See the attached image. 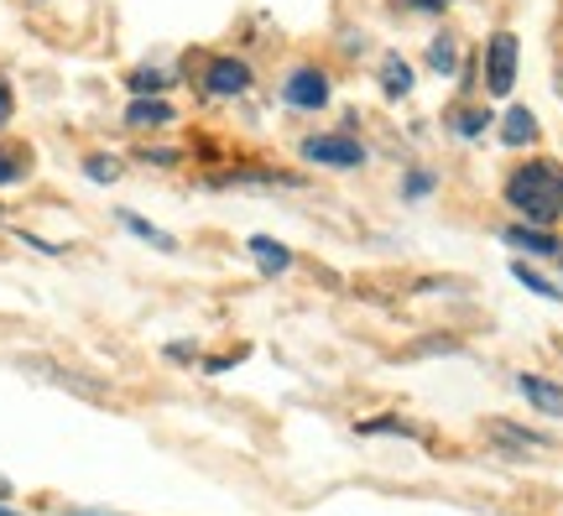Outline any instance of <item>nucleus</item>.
Returning <instances> with one entry per match:
<instances>
[{
  "label": "nucleus",
  "instance_id": "423d86ee",
  "mask_svg": "<svg viewBox=\"0 0 563 516\" xmlns=\"http://www.w3.org/2000/svg\"><path fill=\"white\" fill-rule=\"evenodd\" d=\"M282 100L292 110H323L329 105V74L323 68H292L282 79Z\"/></svg>",
  "mask_w": 563,
  "mask_h": 516
},
{
  "label": "nucleus",
  "instance_id": "a878e982",
  "mask_svg": "<svg viewBox=\"0 0 563 516\" xmlns=\"http://www.w3.org/2000/svg\"><path fill=\"white\" fill-rule=\"evenodd\" d=\"M449 6H454V0H407V11H422V17H439Z\"/></svg>",
  "mask_w": 563,
  "mask_h": 516
},
{
  "label": "nucleus",
  "instance_id": "b1692460",
  "mask_svg": "<svg viewBox=\"0 0 563 516\" xmlns=\"http://www.w3.org/2000/svg\"><path fill=\"white\" fill-rule=\"evenodd\" d=\"M11 116H16V89H11V79H0V131L11 125Z\"/></svg>",
  "mask_w": 563,
  "mask_h": 516
},
{
  "label": "nucleus",
  "instance_id": "a211bd4d",
  "mask_svg": "<svg viewBox=\"0 0 563 516\" xmlns=\"http://www.w3.org/2000/svg\"><path fill=\"white\" fill-rule=\"evenodd\" d=\"M449 125L460 131V136H485V125H490V110H481V105H460L454 116H449Z\"/></svg>",
  "mask_w": 563,
  "mask_h": 516
},
{
  "label": "nucleus",
  "instance_id": "2eb2a0df",
  "mask_svg": "<svg viewBox=\"0 0 563 516\" xmlns=\"http://www.w3.org/2000/svg\"><path fill=\"white\" fill-rule=\"evenodd\" d=\"M178 84V74H167V68H131L125 74V89L131 95H167Z\"/></svg>",
  "mask_w": 563,
  "mask_h": 516
},
{
  "label": "nucleus",
  "instance_id": "cd10ccee",
  "mask_svg": "<svg viewBox=\"0 0 563 516\" xmlns=\"http://www.w3.org/2000/svg\"><path fill=\"white\" fill-rule=\"evenodd\" d=\"M194 355H199L194 344H167V360H194Z\"/></svg>",
  "mask_w": 563,
  "mask_h": 516
},
{
  "label": "nucleus",
  "instance_id": "f03ea898",
  "mask_svg": "<svg viewBox=\"0 0 563 516\" xmlns=\"http://www.w3.org/2000/svg\"><path fill=\"white\" fill-rule=\"evenodd\" d=\"M256 84V74H251V63L235 58V53H220V58L203 63L199 74V89L209 95V100H235V95H245Z\"/></svg>",
  "mask_w": 563,
  "mask_h": 516
},
{
  "label": "nucleus",
  "instance_id": "1a4fd4ad",
  "mask_svg": "<svg viewBox=\"0 0 563 516\" xmlns=\"http://www.w3.org/2000/svg\"><path fill=\"white\" fill-rule=\"evenodd\" d=\"M245 251H251V261H256V272H262V277H282V272H292V251L277 245L272 235H251L245 240Z\"/></svg>",
  "mask_w": 563,
  "mask_h": 516
},
{
  "label": "nucleus",
  "instance_id": "dca6fc26",
  "mask_svg": "<svg viewBox=\"0 0 563 516\" xmlns=\"http://www.w3.org/2000/svg\"><path fill=\"white\" fill-rule=\"evenodd\" d=\"M428 68L433 74H460V42H454V32H439L428 42Z\"/></svg>",
  "mask_w": 563,
  "mask_h": 516
},
{
  "label": "nucleus",
  "instance_id": "c756f323",
  "mask_svg": "<svg viewBox=\"0 0 563 516\" xmlns=\"http://www.w3.org/2000/svg\"><path fill=\"white\" fill-rule=\"evenodd\" d=\"M559 261H563V245H559Z\"/></svg>",
  "mask_w": 563,
  "mask_h": 516
},
{
  "label": "nucleus",
  "instance_id": "f8f14e48",
  "mask_svg": "<svg viewBox=\"0 0 563 516\" xmlns=\"http://www.w3.org/2000/svg\"><path fill=\"white\" fill-rule=\"evenodd\" d=\"M501 240H511V245H517V251H532V256H559V240L548 235L543 224H511V230H506Z\"/></svg>",
  "mask_w": 563,
  "mask_h": 516
},
{
  "label": "nucleus",
  "instance_id": "aec40b11",
  "mask_svg": "<svg viewBox=\"0 0 563 516\" xmlns=\"http://www.w3.org/2000/svg\"><path fill=\"white\" fill-rule=\"evenodd\" d=\"M26 173H32V157H26V152H11V146H0V188H16Z\"/></svg>",
  "mask_w": 563,
  "mask_h": 516
},
{
  "label": "nucleus",
  "instance_id": "20e7f679",
  "mask_svg": "<svg viewBox=\"0 0 563 516\" xmlns=\"http://www.w3.org/2000/svg\"><path fill=\"white\" fill-rule=\"evenodd\" d=\"M517 32H496V37L485 42V89L501 100L517 89Z\"/></svg>",
  "mask_w": 563,
  "mask_h": 516
},
{
  "label": "nucleus",
  "instance_id": "4be33fe9",
  "mask_svg": "<svg viewBox=\"0 0 563 516\" xmlns=\"http://www.w3.org/2000/svg\"><path fill=\"white\" fill-rule=\"evenodd\" d=\"M136 162H146V167H178L183 152H178V146H141Z\"/></svg>",
  "mask_w": 563,
  "mask_h": 516
},
{
  "label": "nucleus",
  "instance_id": "39448f33",
  "mask_svg": "<svg viewBox=\"0 0 563 516\" xmlns=\"http://www.w3.org/2000/svg\"><path fill=\"white\" fill-rule=\"evenodd\" d=\"M302 157L319 162V167H361L365 162V146L350 131H323V136H308L302 141Z\"/></svg>",
  "mask_w": 563,
  "mask_h": 516
},
{
  "label": "nucleus",
  "instance_id": "c85d7f7f",
  "mask_svg": "<svg viewBox=\"0 0 563 516\" xmlns=\"http://www.w3.org/2000/svg\"><path fill=\"white\" fill-rule=\"evenodd\" d=\"M0 516H21V512H11V506H5V501H0Z\"/></svg>",
  "mask_w": 563,
  "mask_h": 516
},
{
  "label": "nucleus",
  "instance_id": "9d476101",
  "mask_svg": "<svg viewBox=\"0 0 563 516\" xmlns=\"http://www.w3.org/2000/svg\"><path fill=\"white\" fill-rule=\"evenodd\" d=\"M517 392H522L538 413L548 417H563V386L559 381H543V376H517Z\"/></svg>",
  "mask_w": 563,
  "mask_h": 516
},
{
  "label": "nucleus",
  "instance_id": "0eeeda50",
  "mask_svg": "<svg viewBox=\"0 0 563 516\" xmlns=\"http://www.w3.org/2000/svg\"><path fill=\"white\" fill-rule=\"evenodd\" d=\"M125 125L131 131H162V125H173L178 120V110L162 100V95H131V105H125Z\"/></svg>",
  "mask_w": 563,
  "mask_h": 516
},
{
  "label": "nucleus",
  "instance_id": "5701e85b",
  "mask_svg": "<svg viewBox=\"0 0 563 516\" xmlns=\"http://www.w3.org/2000/svg\"><path fill=\"white\" fill-rule=\"evenodd\" d=\"M402 194H407V199H422V194H433V173H407Z\"/></svg>",
  "mask_w": 563,
  "mask_h": 516
},
{
  "label": "nucleus",
  "instance_id": "2f4dec72",
  "mask_svg": "<svg viewBox=\"0 0 563 516\" xmlns=\"http://www.w3.org/2000/svg\"><path fill=\"white\" fill-rule=\"evenodd\" d=\"M32 6H42V0H32Z\"/></svg>",
  "mask_w": 563,
  "mask_h": 516
},
{
  "label": "nucleus",
  "instance_id": "ddd939ff",
  "mask_svg": "<svg viewBox=\"0 0 563 516\" xmlns=\"http://www.w3.org/2000/svg\"><path fill=\"white\" fill-rule=\"evenodd\" d=\"M501 141L506 146H532V141H538V116L522 110V105H511L501 116Z\"/></svg>",
  "mask_w": 563,
  "mask_h": 516
},
{
  "label": "nucleus",
  "instance_id": "7ed1b4c3",
  "mask_svg": "<svg viewBox=\"0 0 563 516\" xmlns=\"http://www.w3.org/2000/svg\"><path fill=\"white\" fill-rule=\"evenodd\" d=\"M16 365L26 371V376L53 381V386H63V392H74V397H89V402L110 397V386H104L100 376H79V371H68V365H58V360H47V355H21Z\"/></svg>",
  "mask_w": 563,
  "mask_h": 516
},
{
  "label": "nucleus",
  "instance_id": "393cba45",
  "mask_svg": "<svg viewBox=\"0 0 563 516\" xmlns=\"http://www.w3.org/2000/svg\"><path fill=\"white\" fill-rule=\"evenodd\" d=\"M21 245H32V251H42V256H63V245L58 240H42V235H26V230H16Z\"/></svg>",
  "mask_w": 563,
  "mask_h": 516
},
{
  "label": "nucleus",
  "instance_id": "9b49d317",
  "mask_svg": "<svg viewBox=\"0 0 563 516\" xmlns=\"http://www.w3.org/2000/svg\"><path fill=\"white\" fill-rule=\"evenodd\" d=\"M115 219H121V230H131V235H136V240H146L152 251H167V256L178 251V240L167 235L162 224H152V219H141L136 209H115Z\"/></svg>",
  "mask_w": 563,
  "mask_h": 516
},
{
  "label": "nucleus",
  "instance_id": "7c9ffc66",
  "mask_svg": "<svg viewBox=\"0 0 563 516\" xmlns=\"http://www.w3.org/2000/svg\"><path fill=\"white\" fill-rule=\"evenodd\" d=\"M0 215H5V204H0Z\"/></svg>",
  "mask_w": 563,
  "mask_h": 516
},
{
  "label": "nucleus",
  "instance_id": "f257e3e1",
  "mask_svg": "<svg viewBox=\"0 0 563 516\" xmlns=\"http://www.w3.org/2000/svg\"><path fill=\"white\" fill-rule=\"evenodd\" d=\"M506 204L527 224H553L563 215V167L559 162H522L506 178Z\"/></svg>",
  "mask_w": 563,
  "mask_h": 516
},
{
  "label": "nucleus",
  "instance_id": "f3484780",
  "mask_svg": "<svg viewBox=\"0 0 563 516\" xmlns=\"http://www.w3.org/2000/svg\"><path fill=\"white\" fill-rule=\"evenodd\" d=\"M84 178L110 188V183H121V162L110 157V152H89V157H84Z\"/></svg>",
  "mask_w": 563,
  "mask_h": 516
},
{
  "label": "nucleus",
  "instance_id": "bb28decb",
  "mask_svg": "<svg viewBox=\"0 0 563 516\" xmlns=\"http://www.w3.org/2000/svg\"><path fill=\"white\" fill-rule=\"evenodd\" d=\"M58 516H121V512H100V506H63Z\"/></svg>",
  "mask_w": 563,
  "mask_h": 516
},
{
  "label": "nucleus",
  "instance_id": "412c9836",
  "mask_svg": "<svg viewBox=\"0 0 563 516\" xmlns=\"http://www.w3.org/2000/svg\"><path fill=\"white\" fill-rule=\"evenodd\" d=\"M511 277L522 282L527 293H538V298H548V303H563V293H559V287H553V282H548L543 272H532V266H522V261L511 266Z\"/></svg>",
  "mask_w": 563,
  "mask_h": 516
},
{
  "label": "nucleus",
  "instance_id": "4468645a",
  "mask_svg": "<svg viewBox=\"0 0 563 516\" xmlns=\"http://www.w3.org/2000/svg\"><path fill=\"white\" fill-rule=\"evenodd\" d=\"M382 89H386V100H402V95H412V63H407L402 53H386V58H382Z\"/></svg>",
  "mask_w": 563,
  "mask_h": 516
},
{
  "label": "nucleus",
  "instance_id": "6e6552de",
  "mask_svg": "<svg viewBox=\"0 0 563 516\" xmlns=\"http://www.w3.org/2000/svg\"><path fill=\"white\" fill-rule=\"evenodd\" d=\"M209 188H282L292 183L287 173H272V167H230V173H209Z\"/></svg>",
  "mask_w": 563,
  "mask_h": 516
},
{
  "label": "nucleus",
  "instance_id": "6ab92c4d",
  "mask_svg": "<svg viewBox=\"0 0 563 516\" xmlns=\"http://www.w3.org/2000/svg\"><path fill=\"white\" fill-rule=\"evenodd\" d=\"M485 433L496 438V443H517V449H548V438L527 433V428H517V422H490Z\"/></svg>",
  "mask_w": 563,
  "mask_h": 516
}]
</instances>
